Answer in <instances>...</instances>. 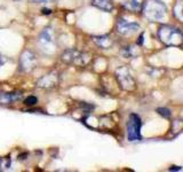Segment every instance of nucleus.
I'll return each mask as SVG.
<instances>
[{
    "instance_id": "2eb2a0df",
    "label": "nucleus",
    "mask_w": 183,
    "mask_h": 172,
    "mask_svg": "<svg viewBox=\"0 0 183 172\" xmlns=\"http://www.w3.org/2000/svg\"><path fill=\"white\" fill-rule=\"evenodd\" d=\"M38 102V99L36 96H28L25 101H24V103L26 106H34L36 103Z\"/></svg>"
},
{
    "instance_id": "423d86ee",
    "label": "nucleus",
    "mask_w": 183,
    "mask_h": 172,
    "mask_svg": "<svg viewBox=\"0 0 183 172\" xmlns=\"http://www.w3.org/2000/svg\"><path fill=\"white\" fill-rule=\"evenodd\" d=\"M117 29L119 34H134V32H136V31L140 29V25L137 23H134V22H128L126 20L120 19V20H118Z\"/></svg>"
},
{
    "instance_id": "7ed1b4c3",
    "label": "nucleus",
    "mask_w": 183,
    "mask_h": 172,
    "mask_svg": "<svg viewBox=\"0 0 183 172\" xmlns=\"http://www.w3.org/2000/svg\"><path fill=\"white\" fill-rule=\"evenodd\" d=\"M142 122L140 116L136 114H131L129 120L127 123V139L129 141H140L141 137Z\"/></svg>"
},
{
    "instance_id": "6ab92c4d",
    "label": "nucleus",
    "mask_w": 183,
    "mask_h": 172,
    "mask_svg": "<svg viewBox=\"0 0 183 172\" xmlns=\"http://www.w3.org/2000/svg\"><path fill=\"white\" fill-rule=\"evenodd\" d=\"M143 44V34L140 36V40H139V45H142Z\"/></svg>"
},
{
    "instance_id": "f8f14e48",
    "label": "nucleus",
    "mask_w": 183,
    "mask_h": 172,
    "mask_svg": "<svg viewBox=\"0 0 183 172\" xmlns=\"http://www.w3.org/2000/svg\"><path fill=\"white\" fill-rule=\"evenodd\" d=\"M157 113H158L160 116L165 117V118H169V117L172 116V113H171V110L167 109V108H164V107L157 108Z\"/></svg>"
},
{
    "instance_id": "4468645a",
    "label": "nucleus",
    "mask_w": 183,
    "mask_h": 172,
    "mask_svg": "<svg viewBox=\"0 0 183 172\" xmlns=\"http://www.w3.org/2000/svg\"><path fill=\"white\" fill-rule=\"evenodd\" d=\"M10 167L9 158H0V169H8Z\"/></svg>"
},
{
    "instance_id": "dca6fc26",
    "label": "nucleus",
    "mask_w": 183,
    "mask_h": 172,
    "mask_svg": "<svg viewBox=\"0 0 183 172\" xmlns=\"http://www.w3.org/2000/svg\"><path fill=\"white\" fill-rule=\"evenodd\" d=\"M169 171H181V167H171Z\"/></svg>"
},
{
    "instance_id": "f257e3e1",
    "label": "nucleus",
    "mask_w": 183,
    "mask_h": 172,
    "mask_svg": "<svg viewBox=\"0 0 183 172\" xmlns=\"http://www.w3.org/2000/svg\"><path fill=\"white\" fill-rule=\"evenodd\" d=\"M158 37L163 43L169 46H180L183 40V34L181 30L168 25L161 27L158 30Z\"/></svg>"
},
{
    "instance_id": "6e6552de",
    "label": "nucleus",
    "mask_w": 183,
    "mask_h": 172,
    "mask_svg": "<svg viewBox=\"0 0 183 172\" xmlns=\"http://www.w3.org/2000/svg\"><path fill=\"white\" fill-rule=\"evenodd\" d=\"M57 83V76L56 73H51V75H47V76L42 77L40 81H38V86L39 87H46V88H49V87H53L55 86Z\"/></svg>"
},
{
    "instance_id": "9d476101",
    "label": "nucleus",
    "mask_w": 183,
    "mask_h": 172,
    "mask_svg": "<svg viewBox=\"0 0 183 172\" xmlns=\"http://www.w3.org/2000/svg\"><path fill=\"white\" fill-rule=\"evenodd\" d=\"M94 40L95 43L99 45L100 47L102 48H109L111 45H112V43H111V40H110V38H109L108 36H101V37H94Z\"/></svg>"
},
{
    "instance_id": "1a4fd4ad",
    "label": "nucleus",
    "mask_w": 183,
    "mask_h": 172,
    "mask_svg": "<svg viewBox=\"0 0 183 172\" xmlns=\"http://www.w3.org/2000/svg\"><path fill=\"white\" fill-rule=\"evenodd\" d=\"M92 5L103 12H111L113 9L112 0H92Z\"/></svg>"
},
{
    "instance_id": "a211bd4d",
    "label": "nucleus",
    "mask_w": 183,
    "mask_h": 172,
    "mask_svg": "<svg viewBox=\"0 0 183 172\" xmlns=\"http://www.w3.org/2000/svg\"><path fill=\"white\" fill-rule=\"evenodd\" d=\"M36 2H39V4H44V2H48L49 0H34Z\"/></svg>"
},
{
    "instance_id": "39448f33",
    "label": "nucleus",
    "mask_w": 183,
    "mask_h": 172,
    "mask_svg": "<svg viewBox=\"0 0 183 172\" xmlns=\"http://www.w3.org/2000/svg\"><path fill=\"white\" fill-rule=\"evenodd\" d=\"M116 76H117L118 83L120 84L124 90H133L135 87V81L132 77L129 70L126 67H121L117 69L116 71Z\"/></svg>"
},
{
    "instance_id": "ddd939ff",
    "label": "nucleus",
    "mask_w": 183,
    "mask_h": 172,
    "mask_svg": "<svg viewBox=\"0 0 183 172\" xmlns=\"http://www.w3.org/2000/svg\"><path fill=\"white\" fill-rule=\"evenodd\" d=\"M40 40L44 41V43H49V41L52 40V38H51V34H49L48 30H45V31L42 32L41 36H40Z\"/></svg>"
},
{
    "instance_id": "9b49d317",
    "label": "nucleus",
    "mask_w": 183,
    "mask_h": 172,
    "mask_svg": "<svg viewBox=\"0 0 183 172\" xmlns=\"http://www.w3.org/2000/svg\"><path fill=\"white\" fill-rule=\"evenodd\" d=\"M141 5H142V0H131L127 4V7H129L133 10H137L141 8Z\"/></svg>"
},
{
    "instance_id": "20e7f679",
    "label": "nucleus",
    "mask_w": 183,
    "mask_h": 172,
    "mask_svg": "<svg viewBox=\"0 0 183 172\" xmlns=\"http://www.w3.org/2000/svg\"><path fill=\"white\" fill-rule=\"evenodd\" d=\"M63 61H65L68 63H73L77 66H86L89 61V57L87 54L81 52H78L76 49H70L65 52L62 55Z\"/></svg>"
},
{
    "instance_id": "f03ea898",
    "label": "nucleus",
    "mask_w": 183,
    "mask_h": 172,
    "mask_svg": "<svg viewBox=\"0 0 183 172\" xmlns=\"http://www.w3.org/2000/svg\"><path fill=\"white\" fill-rule=\"evenodd\" d=\"M143 14L150 21H159L165 17L166 7L159 0H146L143 7Z\"/></svg>"
},
{
    "instance_id": "0eeeda50",
    "label": "nucleus",
    "mask_w": 183,
    "mask_h": 172,
    "mask_svg": "<svg viewBox=\"0 0 183 172\" xmlns=\"http://www.w3.org/2000/svg\"><path fill=\"white\" fill-rule=\"evenodd\" d=\"M21 62H22V68H23L24 70H31L34 68L36 66V56L33 55L31 52H24V54L22 55V60H21Z\"/></svg>"
},
{
    "instance_id": "f3484780",
    "label": "nucleus",
    "mask_w": 183,
    "mask_h": 172,
    "mask_svg": "<svg viewBox=\"0 0 183 172\" xmlns=\"http://www.w3.org/2000/svg\"><path fill=\"white\" fill-rule=\"evenodd\" d=\"M51 13H52V10L51 9H48V8H44V9H42V14H51Z\"/></svg>"
}]
</instances>
